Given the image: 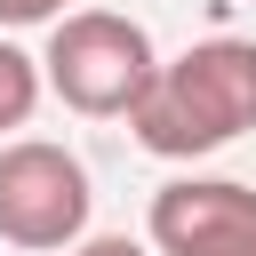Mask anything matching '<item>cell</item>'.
Returning a JSON list of instances; mask_svg holds the SVG:
<instances>
[{
  "label": "cell",
  "instance_id": "277c9868",
  "mask_svg": "<svg viewBox=\"0 0 256 256\" xmlns=\"http://www.w3.org/2000/svg\"><path fill=\"white\" fill-rule=\"evenodd\" d=\"M152 248L160 256H256V192L232 176H184L152 192Z\"/></svg>",
  "mask_w": 256,
  "mask_h": 256
},
{
  "label": "cell",
  "instance_id": "5b68a950",
  "mask_svg": "<svg viewBox=\"0 0 256 256\" xmlns=\"http://www.w3.org/2000/svg\"><path fill=\"white\" fill-rule=\"evenodd\" d=\"M32 104H40V64L16 40H0V128H24Z\"/></svg>",
  "mask_w": 256,
  "mask_h": 256
},
{
  "label": "cell",
  "instance_id": "8992f818",
  "mask_svg": "<svg viewBox=\"0 0 256 256\" xmlns=\"http://www.w3.org/2000/svg\"><path fill=\"white\" fill-rule=\"evenodd\" d=\"M64 0H0V24H56Z\"/></svg>",
  "mask_w": 256,
  "mask_h": 256
},
{
  "label": "cell",
  "instance_id": "52a82bcc",
  "mask_svg": "<svg viewBox=\"0 0 256 256\" xmlns=\"http://www.w3.org/2000/svg\"><path fill=\"white\" fill-rule=\"evenodd\" d=\"M72 256H144V248H136V240H120V232H104V240H80Z\"/></svg>",
  "mask_w": 256,
  "mask_h": 256
},
{
  "label": "cell",
  "instance_id": "6da1fadb",
  "mask_svg": "<svg viewBox=\"0 0 256 256\" xmlns=\"http://www.w3.org/2000/svg\"><path fill=\"white\" fill-rule=\"evenodd\" d=\"M128 128L160 160H200L256 128V40H200L144 80Z\"/></svg>",
  "mask_w": 256,
  "mask_h": 256
},
{
  "label": "cell",
  "instance_id": "3957f363",
  "mask_svg": "<svg viewBox=\"0 0 256 256\" xmlns=\"http://www.w3.org/2000/svg\"><path fill=\"white\" fill-rule=\"evenodd\" d=\"M88 168L64 144H0V240L8 248H72L88 232Z\"/></svg>",
  "mask_w": 256,
  "mask_h": 256
},
{
  "label": "cell",
  "instance_id": "7a4b0ae2",
  "mask_svg": "<svg viewBox=\"0 0 256 256\" xmlns=\"http://www.w3.org/2000/svg\"><path fill=\"white\" fill-rule=\"evenodd\" d=\"M152 72H160V56H152L144 24H136V16H112V8L56 16L48 56H40V80H48L72 112H88V120L128 112V104L144 96V80H152Z\"/></svg>",
  "mask_w": 256,
  "mask_h": 256
}]
</instances>
